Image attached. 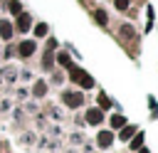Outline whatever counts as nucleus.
<instances>
[{
    "label": "nucleus",
    "instance_id": "4468645a",
    "mask_svg": "<svg viewBox=\"0 0 158 153\" xmlns=\"http://www.w3.org/2000/svg\"><path fill=\"white\" fill-rule=\"evenodd\" d=\"M57 62H59V64H64V67H69V57H67L64 52H62V54L57 57Z\"/></svg>",
    "mask_w": 158,
    "mask_h": 153
},
{
    "label": "nucleus",
    "instance_id": "9b49d317",
    "mask_svg": "<svg viewBox=\"0 0 158 153\" xmlns=\"http://www.w3.org/2000/svg\"><path fill=\"white\" fill-rule=\"evenodd\" d=\"M32 91H35V94H37V96H42V94H44V91H47V86H44V81H37V84H35V89H32Z\"/></svg>",
    "mask_w": 158,
    "mask_h": 153
},
{
    "label": "nucleus",
    "instance_id": "ddd939ff",
    "mask_svg": "<svg viewBox=\"0 0 158 153\" xmlns=\"http://www.w3.org/2000/svg\"><path fill=\"white\" fill-rule=\"evenodd\" d=\"M133 131H136L133 126H126V128L121 131V138H131V136H133Z\"/></svg>",
    "mask_w": 158,
    "mask_h": 153
},
{
    "label": "nucleus",
    "instance_id": "f03ea898",
    "mask_svg": "<svg viewBox=\"0 0 158 153\" xmlns=\"http://www.w3.org/2000/svg\"><path fill=\"white\" fill-rule=\"evenodd\" d=\"M81 101H84V96H81L79 91H67V94H64V104L72 106V109H77Z\"/></svg>",
    "mask_w": 158,
    "mask_h": 153
},
{
    "label": "nucleus",
    "instance_id": "6e6552de",
    "mask_svg": "<svg viewBox=\"0 0 158 153\" xmlns=\"http://www.w3.org/2000/svg\"><path fill=\"white\" fill-rule=\"evenodd\" d=\"M123 123H126V118H123L121 114H114V116H111V126H114V128H121Z\"/></svg>",
    "mask_w": 158,
    "mask_h": 153
},
{
    "label": "nucleus",
    "instance_id": "f3484780",
    "mask_svg": "<svg viewBox=\"0 0 158 153\" xmlns=\"http://www.w3.org/2000/svg\"><path fill=\"white\" fill-rule=\"evenodd\" d=\"M99 104H101V106H104V109H106V106H109V99H106V96H104V94H101V96H99Z\"/></svg>",
    "mask_w": 158,
    "mask_h": 153
},
{
    "label": "nucleus",
    "instance_id": "2eb2a0df",
    "mask_svg": "<svg viewBox=\"0 0 158 153\" xmlns=\"http://www.w3.org/2000/svg\"><path fill=\"white\" fill-rule=\"evenodd\" d=\"M141 141H143V133H138V136L133 138V143H131V146H133V148L138 151V148H141Z\"/></svg>",
    "mask_w": 158,
    "mask_h": 153
},
{
    "label": "nucleus",
    "instance_id": "7ed1b4c3",
    "mask_svg": "<svg viewBox=\"0 0 158 153\" xmlns=\"http://www.w3.org/2000/svg\"><path fill=\"white\" fill-rule=\"evenodd\" d=\"M86 121H89V123H94V126H99V123L104 121L101 109H89V111H86Z\"/></svg>",
    "mask_w": 158,
    "mask_h": 153
},
{
    "label": "nucleus",
    "instance_id": "20e7f679",
    "mask_svg": "<svg viewBox=\"0 0 158 153\" xmlns=\"http://www.w3.org/2000/svg\"><path fill=\"white\" fill-rule=\"evenodd\" d=\"M17 52H20V57H30V54L35 52V42H22V44L17 47Z\"/></svg>",
    "mask_w": 158,
    "mask_h": 153
},
{
    "label": "nucleus",
    "instance_id": "423d86ee",
    "mask_svg": "<svg viewBox=\"0 0 158 153\" xmlns=\"http://www.w3.org/2000/svg\"><path fill=\"white\" fill-rule=\"evenodd\" d=\"M27 27H30V17H27L25 12H20V15H17V30H20V32H27Z\"/></svg>",
    "mask_w": 158,
    "mask_h": 153
},
{
    "label": "nucleus",
    "instance_id": "0eeeda50",
    "mask_svg": "<svg viewBox=\"0 0 158 153\" xmlns=\"http://www.w3.org/2000/svg\"><path fill=\"white\" fill-rule=\"evenodd\" d=\"M0 37L2 39H10L12 37V25L10 22H0Z\"/></svg>",
    "mask_w": 158,
    "mask_h": 153
},
{
    "label": "nucleus",
    "instance_id": "9d476101",
    "mask_svg": "<svg viewBox=\"0 0 158 153\" xmlns=\"http://www.w3.org/2000/svg\"><path fill=\"white\" fill-rule=\"evenodd\" d=\"M7 7H10V12H15V15H20V12H22V5H20L17 0H12V2L7 5Z\"/></svg>",
    "mask_w": 158,
    "mask_h": 153
},
{
    "label": "nucleus",
    "instance_id": "a211bd4d",
    "mask_svg": "<svg viewBox=\"0 0 158 153\" xmlns=\"http://www.w3.org/2000/svg\"><path fill=\"white\" fill-rule=\"evenodd\" d=\"M138 153H148V151H146V148H141V151H138Z\"/></svg>",
    "mask_w": 158,
    "mask_h": 153
},
{
    "label": "nucleus",
    "instance_id": "1a4fd4ad",
    "mask_svg": "<svg viewBox=\"0 0 158 153\" xmlns=\"http://www.w3.org/2000/svg\"><path fill=\"white\" fill-rule=\"evenodd\" d=\"M35 35H37V37H44V35H47V25H44V22L35 25Z\"/></svg>",
    "mask_w": 158,
    "mask_h": 153
},
{
    "label": "nucleus",
    "instance_id": "39448f33",
    "mask_svg": "<svg viewBox=\"0 0 158 153\" xmlns=\"http://www.w3.org/2000/svg\"><path fill=\"white\" fill-rule=\"evenodd\" d=\"M96 141H99V146H101V148H106V146H111V141H114V136H111V131H101Z\"/></svg>",
    "mask_w": 158,
    "mask_h": 153
},
{
    "label": "nucleus",
    "instance_id": "f8f14e48",
    "mask_svg": "<svg viewBox=\"0 0 158 153\" xmlns=\"http://www.w3.org/2000/svg\"><path fill=\"white\" fill-rule=\"evenodd\" d=\"M96 22L99 25H106V12L104 10H96Z\"/></svg>",
    "mask_w": 158,
    "mask_h": 153
},
{
    "label": "nucleus",
    "instance_id": "dca6fc26",
    "mask_svg": "<svg viewBox=\"0 0 158 153\" xmlns=\"http://www.w3.org/2000/svg\"><path fill=\"white\" fill-rule=\"evenodd\" d=\"M116 7H118V10H126V7H128V0H116Z\"/></svg>",
    "mask_w": 158,
    "mask_h": 153
},
{
    "label": "nucleus",
    "instance_id": "f257e3e1",
    "mask_svg": "<svg viewBox=\"0 0 158 153\" xmlns=\"http://www.w3.org/2000/svg\"><path fill=\"white\" fill-rule=\"evenodd\" d=\"M72 79L77 81V84H81L84 89H89V86H94V81H91V76L84 72V69H77V67H72Z\"/></svg>",
    "mask_w": 158,
    "mask_h": 153
}]
</instances>
